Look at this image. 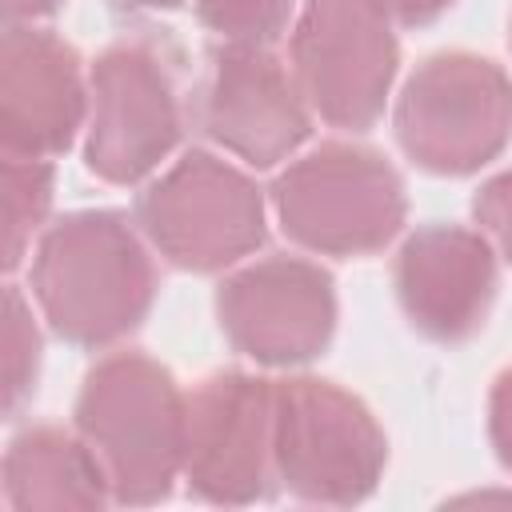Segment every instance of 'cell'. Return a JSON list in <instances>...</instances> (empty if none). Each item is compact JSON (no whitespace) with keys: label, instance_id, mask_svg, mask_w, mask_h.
<instances>
[{"label":"cell","instance_id":"obj_13","mask_svg":"<svg viewBox=\"0 0 512 512\" xmlns=\"http://www.w3.org/2000/svg\"><path fill=\"white\" fill-rule=\"evenodd\" d=\"M108 476L92 448H80L76 440L60 432H32L12 444L8 456V492L12 504L32 508H100L108 496Z\"/></svg>","mask_w":512,"mask_h":512},{"label":"cell","instance_id":"obj_9","mask_svg":"<svg viewBox=\"0 0 512 512\" xmlns=\"http://www.w3.org/2000/svg\"><path fill=\"white\" fill-rule=\"evenodd\" d=\"M100 120L92 132V168L108 180H136L180 136L172 72L148 48H112L96 68Z\"/></svg>","mask_w":512,"mask_h":512},{"label":"cell","instance_id":"obj_16","mask_svg":"<svg viewBox=\"0 0 512 512\" xmlns=\"http://www.w3.org/2000/svg\"><path fill=\"white\" fill-rule=\"evenodd\" d=\"M492 436H496L500 460L512 468V372L500 380L496 400H492Z\"/></svg>","mask_w":512,"mask_h":512},{"label":"cell","instance_id":"obj_7","mask_svg":"<svg viewBox=\"0 0 512 512\" xmlns=\"http://www.w3.org/2000/svg\"><path fill=\"white\" fill-rule=\"evenodd\" d=\"M140 216L152 240L184 268H220L260 244V200L252 184L216 164L212 156H188L164 184H156Z\"/></svg>","mask_w":512,"mask_h":512},{"label":"cell","instance_id":"obj_3","mask_svg":"<svg viewBox=\"0 0 512 512\" xmlns=\"http://www.w3.org/2000/svg\"><path fill=\"white\" fill-rule=\"evenodd\" d=\"M272 456L296 496L356 504L376 488L384 436L352 396L320 380H292L272 392Z\"/></svg>","mask_w":512,"mask_h":512},{"label":"cell","instance_id":"obj_6","mask_svg":"<svg viewBox=\"0 0 512 512\" xmlns=\"http://www.w3.org/2000/svg\"><path fill=\"white\" fill-rule=\"evenodd\" d=\"M296 68L332 124L368 128L396 68L380 8L372 0H312L296 32Z\"/></svg>","mask_w":512,"mask_h":512},{"label":"cell","instance_id":"obj_1","mask_svg":"<svg viewBox=\"0 0 512 512\" xmlns=\"http://www.w3.org/2000/svg\"><path fill=\"white\" fill-rule=\"evenodd\" d=\"M80 428L116 500L152 504L168 496L184 460L188 416L164 368L140 356L108 360L88 376Z\"/></svg>","mask_w":512,"mask_h":512},{"label":"cell","instance_id":"obj_2","mask_svg":"<svg viewBox=\"0 0 512 512\" xmlns=\"http://www.w3.org/2000/svg\"><path fill=\"white\" fill-rule=\"evenodd\" d=\"M40 296L64 336L96 344L140 324L152 272L116 216H76L44 244Z\"/></svg>","mask_w":512,"mask_h":512},{"label":"cell","instance_id":"obj_14","mask_svg":"<svg viewBox=\"0 0 512 512\" xmlns=\"http://www.w3.org/2000/svg\"><path fill=\"white\" fill-rule=\"evenodd\" d=\"M292 0H200L204 24L232 36L236 44L272 40L288 20Z\"/></svg>","mask_w":512,"mask_h":512},{"label":"cell","instance_id":"obj_15","mask_svg":"<svg viewBox=\"0 0 512 512\" xmlns=\"http://www.w3.org/2000/svg\"><path fill=\"white\" fill-rule=\"evenodd\" d=\"M476 216L500 236V244L512 256V172L484 188V196L476 200Z\"/></svg>","mask_w":512,"mask_h":512},{"label":"cell","instance_id":"obj_11","mask_svg":"<svg viewBox=\"0 0 512 512\" xmlns=\"http://www.w3.org/2000/svg\"><path fill=\"white\" fill-rule=\"evenodd\" d=\"M204 124L252 164H276L308 136V116L288 76L272 56L256 52V44H236L216 56L204 92Z\"/></svg>","mask_w":512,"mask_h":512},{"label":"cell","instance_id":"obj_10","mask_svg":"<svg viewBox=\"0 0 512 512\" xmlns=\"http://www.w3.org/2000/svg\"><path fill=\"white\" fill-rule=\"evenodd\" d=\"M220 316L248 356L272 364L308 360L332 332V284L308 264L272 260L220 292Z\"/></svg>","mask_w":512,"mask_h":512},{"label":"cell","instance_id":"obj_4","mask_svg":"<svg viewBox=\"0 0 512 512\" xmlns=\"http://www.w3.org/2000/svg\"><path fill=\"white\" fill-rule=\"evenodd\" d=\"M400 180L372 152L320 148L280 180L284 228L328 252H368L400 224Z\"/></svg>","mask_w":512,"mask_h":512},{"label":"cell","instance_id":"obj_8","mask_svg":"<svg viewBox=\"0 0 512 512\" xmlns=\"http://www.w3.org/2000/svg\"><path fill=\"white\" fill-rule=\"evenodd\" d=\"M188 484L216 504H248L268 496L272 456V392L248 376H212L184 432Z\"/></svg>","mask_w":512,"mask_h":512},{"label":"cell","instance_id":"obj_17","mask_svg":"<svg viewBox=\"0 0 512 512\" xmlns=\"http://www.w3.org/2000/svg\"><path fill=\"white\" fill-rule=\"evenodd\" d=\"M372 4L396 12V16L408 20V24H420V20H432L440 8H448L452 0H372Z\"/></svg>","mask_w":512,"mask_h":512},{"label":"cell","instance_id":"obj_18","mask_svg":"<svg viewBox=\"0 0 512 512\" xmlns=\"http://www.w3.org/2000/svg\"><path fill=\"white\" fill-rule=\"evenodd\" d=\"M124 4H136V8H176L180 0H124Z\"/></svg>","mask_w":512,"mask_h":512},{"label":"cell","instance_id":"obj_5","mask_svg":"<svg viewBox=\"0 0 512 512\" xmlns=\"http://www.w3.org/2000/svg\"><path fill=\"white\" fill-rule=\"evenodd\" d=\"M508 120L512 92L488 60L440 56L408 84L400 140L436 172H468L504 144Z\"/></svg>","mask_w":512,"mask_h":512},{"label":"cell","instance_id":"obj_12","mask_svg":"<svg viewBox=\"0 0 512 512\" xmlns=\"http://www.w3.org/2000/svg\"><path fill=\"white\" fill-rule=\"evenodd\" d=\"M492 256L488 248L456 228L420 232L400 260V296L428 336L460 340L484 324V308L492 300Z\"/></svg>","mask_w":512,"mask_h":512}]
</instances>
